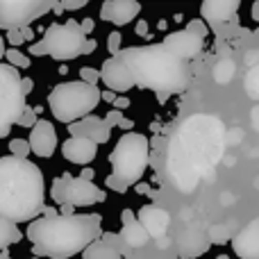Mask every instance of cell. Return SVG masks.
Returning a JSON list of instances; mask_svg holds the SVG:
<instances>
[{
  "instance_id": "cell-32",
  "label": "cell",
  "mask_w": 259,
  "mask_h": 259,
  "mask_svg": "<svg viewBox=\"0 0 259 259\" xmlns=\"http://www.w3.org/2000/svg\"><path fill=\"white\" fill-rule=\"evenodd\" d=\"M80 77H82V82L96 87L100 80V71H96V68H91V66H84V68H80Z\"/></svg>"
},
{
  "instance_id": "cell-6",
  "label": "cell",
  "mask_w": 259,
  "mask_h": 259,
  "mask_svg": "<svg viewBox=\"0 0 259 259\" xmlns=\"http://www.w3.org/2000/svg\"><path fill=\"white\" fill-rule=\"evenodd\" d=\"M84 44L87 36L82 32L80 23L68 18L66 23H53L46 30L44 39L39 44L30 46L27 55H32V57H53L57 62H71V59H77L84 53Z\"/></svg>"
},
{
  "instance_id": "cell-7",
  "label": "cell",
  "mask_w": 259,
  "mask_h": 259,
  "mask_svg": "<svg viewBox=\"0 0 259 259\" xmlns=\"http://www.w3.org/2000/svg\"><path fill=\"white\" fill-rule=\"evenodd\" d=\"M148 155H150V143L148 137L139 132H125L116 141L112 155H109V164H112V175L127 184H137L143 178L148 168Z\"/></svg>"
},
{
  "instance_id": "cell-34",
  "label": "cell",
  "mask_w": 259,
  "mask_h": 259,
  "mask_svg": "<svg viewBox=\"0 0 259 259\" xmlns=\"http://www.w3.org/2000/svg\"><path fill=\"white\" fill-rule=\"evenodd\" d=\"M187 30H189V32H193V34H196V36H200V39H205V36H207V32H209V30H207V25L200 21V18H196V21H191V23H189V25H187Z\"/></svg>"
},
{
  "instance_id": "cell-25",
  "label": "cell",
  "mask_w": 259,
  "mask_h": 259,
  "mask_svg": "<svg viewBox=\"0 0 259 259\" xmlns=\"http://www.w3.org/2000/svg\"><path fill=\"white\" fill-rule=\"evenodd\" d=\"M68 178L71 175H62V178H57L53 182V189H50V193H53V200L57 202V205H66V198H68Z\"/></svg>"
},
{
  "instance_id": "cell-15",
  "label": "cell",
  "mask_w": 259,
  "mask_h": 259,
  "mask_svg": "<svg viewBox=\"0 0 259 259\" xmlns=\"http://www.w3.org/2000/svg\"><path fill=\"white\" fill-rule=\"evenodd\" d=\"M139 14H141V5L134 3V0H107L100 7V18L114 23L118 27L132 23Z\"/></svg>"
},
{
  "instance_id": "cell-51",
  "label": "cell",
  "mask_w": 259,
  "mask_h": 259,
  "mask_svg": "<svg viewBox=\"0 0 259 259\" xmlns=\"http://www.w3.org/2000/svg\"><path fill=\"white\" fill-rule=\"evenodd\" d=\"M0 259H12L9 255H5V252H0Z\"/></svg>"
},
{
  "instance_id": "cell-50",
  "label": "cell",
  "mask_w": 259,
  "mask_h": 259,
  "mask_svg": "<svg viewBox=\"0 0 259 259\" xmlns=\"http://www.w3.org/2000/svg\"><path fill=\"white\" fill-rule=\"evenodd\" d=\"M7 55V48H5V41H3V36H0V57H5Z\"/></svg>"
},
{
  "instance_id": "cell-53",
  "label": "cell",
  "mask_w": 259,
  "mask_h": 259,
  "mask_svg": "<svg viewBox=\"0 0 259 259\" xmlns=\"http://www.w3.org/2000/svg\"><path fill=\"white\" fill-rule=\"evenodd\" d=\"M121 259H123V257H121Z\"/></svg>"
},
{
  "instance_id": "cell-20",
  "label": "cell",
  "mask_w": 259,
  "mask_h": 259,
  "mask_svg": "<svg viewBox=\"0 0 259 259\" xmlns=\"http://www.w3.org/2000/svg\"><path fill=\"white\" fill-rule=\"evenodd\" d=\"M178 246L182 250V257H196L209 248V237H202L200 232H184L178 239Z\"/></svg>"
},
{
  "instance_id": "cell-49",
  "label": "cell",
  "mask_w": 259,
  "mask_h": 259,
  "mask_svg": "<svg viewBox=\"0 0 259 259\" xmlns=\"http://www.w3.org/2000/svg\"><path fill=\"white\" fill-rule=\"evenodd\" d=\"M157 246H159V248H168V246H170V239H168V237L159 239V241H157Z\"/></svg>"
},
{
  "instance_id": "cell-9",
  "label": "cell",
  "mask_w": 259,
  "mask_h": 259,
  "mask_svg": "<svg viewBox=\"0 0 259 259\" xmlns=\"http://www.w3.org/2000/svg\"><path fill=\"white\" fill-rule=\"evenodd\" d=\"M55 7L53 0H0V27L7 32L30 27L34 18Z\"/></svg>"
},
{
  "instance_id": "cell-38",
  "label": "cell",
  "mask_w": 259,
  "mask_h": 259,
  "mask_svg": "<svg viewBox=\"0 0 259 259\" xmlns=\"http://www.w3.org/2000/svg\"><path fill=\"white\" fill-rule=\"evenodd\" d=\"M62 7L66 9V12H75V9H82L87 7V0H75V3H71V0H64Z\"/></svg>"
},
{
  "instance_id": "cell-8",
  "label": "cell",
  "mask_w": 259,
  "mask_h": 259,
  "mask_svg": "<svg viewBox=\"0 0 259 259\" xmlns=\"http://www.w3.org/2000/svg\"><path fill=\"white\" fill-rule=\"evenodd\" d=\"M25 107L23 77L18 68L0 64V139L7 137L12 132V125L21 121Z\"/></svg>"
},
{
  "instance_id": "cell-3",
  "label": "cell",
  "mask_w": 259,
  "mask_h": 259,
  "mask_svg": "<svg viewBox=\"0 0 259 259\" xmlns=\"http://www.w3.org/2000/svg\"><path fill=\"white\" fill-rule=\"evenodd\" d=\"M44 173L30 159H18L14 155L0 157V219L12 223L36 221L46 209Z\"/></svg>"
},
{
  "instance_id": "cell-39",
  "label": "cell",
  "mask_w": 259,
  "mask_h": 259,
  "mask_svg": "<svg viewBox=\"0 0 259 259\" xmlns=\"http://www.w3.org/2000/svg\"><path fill=\"white\" fill-rule=\"evenodd\" d=\"M134 221H139V216L134 214L132 209H123V214H121V223H123V225H130V223H134Z\"/></svg>"
},
{
  "instance_id": "cell-16",
  "label": "cell",
  "mask_w": 259,
  "mask_h": 259,
  "mask_svg": "<svg viewBox=\"0 0 259 259\" xmlns=\"http://www.w3.org/2000/svg\"><path fill=\"white\" fill-rule=\"evenodd\" d=\"M232 250L239 259H259V219L250 221L232 239Z\"/></svg>"
},
{
  "instance_id": "cell-18",
  "label": "cell",
  "mask_w": 259,
  "mask_h": 259,
  "mask_svg": "<svg viewBox=\"0 0 259 259\" xmlns=\"http://www.w3.org/2000/svg\"><path fill=\"white\" fill-rule=\"evenodd\" d=\"M62 155L66 157L71 164H77V166H87L96 159L98 155V143L89 141V139H66L62 143Z\"/></svg>"
},
{
  "instance_id": "cell-47",
  "label": "cell",
  "mask_w": 259,
  "mask_h": 259,
  "mask_svg": "<svg viewBox=\"0 0 259 259\" xmlns=\"http://www.w3.org/2000/svg\"><path fill=\"white\" fill-rule=\"evenodd\" d=\"M94 170H91V168H84V170H82V175H80V178H84V180H89V182H91V180H94Z\"/></svg>"
},
{
  "instance_id": "cell-4",
  "label": "cell",
  "mask_w": 259,
  "mask_h": 259,
  "mask_svg": "<svg viewBox=\"0 0 259 259\" xmlns=\"http://www.w3.org/2000/svg\"><path fill=\"white\" fill-rule=\"evenodd\" d=\"M127 64L137 87L155 91V96L164 103L168 96L187 89L189 71L187 64L170 55L161 44L132 46L118 53Z\"/></svg>"
},
{
  "instance_id": "cell-26",
  "label": "cell",
  "mask_w": 259,
  "mask_h": 259,
  "mask_svg": "<svg viewBox=\"0 0 259 259\" xmlns=\"http://www.w3.org/2000/svg\"><path fill=\"white\" fill-rule=\"evenodd\" d=\"M7 62H9V66H14V68H18V71H25L27 66H30V57H27L25 53H21L18 48H7Z\"/></svg>"
},
{
  "instance_id": "cell-1",
  "label": "cell",
  "mask_w": 259,
  "mask_h": 259,
  "mask_svg": "<svg viewBox=\"0 0 259 259\" xmlns=\"http://www.w3.org/2000/svg\"><path fill=\"white\" fill-rule=\"evenodd\" d=\"M225 150V127L216 116H189L170 137L166 152V173L182 193L196 191L202 180H214L216 164Z\"/></svg>"
},
{
  "instance_id": "cell-12",
  "label": "cell",
  "mask_w": 259,
  "mask_h": 259,
  "mask_svg": "<svg viewBox=\"0 0 259 259\" xmlns=\"http://www.w3.org/2000/svg\"><path fill=\"white\" fill-rule=\"evenodd\" d=\"M107 196L105 191H100L94 182L84 178H68V198L66 205L71 207H87V205H96V202H105Z\"/></svg>"
},
{
  "instance_id": "cell-19",
  "label": "cell",
  "mask_w": 259,
  "mask_h": 259,
  "mask_svg": "<svg viewBox=\"0 0 259 259\" xmlns=\"http://www.w3.org/2000/svg\"><path fill=\"white\" fill-rule=\"evenodd\" d=\"M239 7H241L239 0H207V3H202L200 14L211 27H216L221 23L230 21L239 12Z\"/></svg>"
},
{
  "instance_id": "cell-29",
  "label": "cell",
  "mask_w": 259,
  "mask_h": 259,
  "mask_svg": "<svg viewBox=\"0 0 259 259\" xmlns=\"http://www.w3.org/2000/svg\"><path fill=\"white\" fill-rule=\"evenodd\" d=\"M209 243H216V246H223V243L230 241V230L225 228V225H214V228L209 230Z\"/></svg>"
},
{
  "instance_id": "cell-14",
  "label": "cell",
  "mask_w": 259,
  "mask_h": 259,
  "mask_svg": "<svg viewBox=\"0 0 259 259\" xmlns=\"http://www.w3.org/2000/svg\"><path fill=\"white\" fill-rule=\"evenodd\" d=\"M30 146H32V152L36 157H53L55 150H57V132H55V125L46 118H39L34 127L30 132Z\"/></svg>"
},
{
  "instance_id": "cell-17",
  "label": "cell",
  "mask_w": 259,
  "mask_h": 259,
  "mask_svg": "<svg viewBox=\"0 0 259 259\" xmlns=\"http://www.w3.org/2000/svg\"><path fill=\"white\" fill-rule=\"evenodd\" d=\"M137 216H139V223L146 228V232L150 234V237H155L157 241L166 237V230H168V225H170V216L166 209H161V207H157V205H146L139 209Z\"/></svg>"
},
{
  "instance_id": "cell-45",
  "label": "cell",
  "mask_w": 259,
  "mask_h": 259,
  "mask_svg": "<svg viewBox=\"0 0 259 259\" xmlns=\"http://www.w3.org/2000/svg\"><path fill=\"white\" fill-rule=\"evenodd\" d=\"M137 34L139 36H146L148 34V23L146 21H139L137 23Z\"/></svg>"
},
{
  "instance_id": "cell-46",
  "label": "cell",
  "mask_w": 259,
  "mask_h": 259,
  "mask_svg": "<svg viewBox=\"0 0 259 259\" xmlns=\"http://www.w3.org/2000/svg\"><path fill=\"white\" fill-rule=\"evenodd\" d=\"M96 48H98V44H96L94 39H89V41H87V44H84V53H82V55H89V53H94Z\"/></svg>"
},
{
  "instance_id": "cell-35",
  "label": "cell",
  "mask_w": 259,
  "mask_h": 259,
  "mask_svg": "<svg viewBox=\"0 0 259 259\" xmlns=\"http://www.w3.org/2000/svg\"><path fill=\"white\" fill-rule=\"evenodd\" d=\"M105 184H107L112 191H116V193H125L127 191V184L123 182V180H118L116 175H109V178L105 180Z\"/></svg>"
},
{
  "instance_id": "cell-28",
  "label": "cell",
  "mask_w": 259,
  "mask_h": 259,
  "mask_svg": "<svg viewBox=\"0 0 259 259\" xmlns=\"http://www.w3.org/2000/svg\"><path fill=\"white\" fill-rule=\"evenodd\" d=\"M9 150H12V155L18 157V159H27V155L32 152V146L25 139H12V141H9Z\"/></svg>"
},
{
  "instance_id": "cell-43",
  "label": "cell",
  "mask_w": 259,
  "mask_h": 259,
  "mask_svg": "<svg viewBox=\"0 0 259 259\" xmlns=\"http://www.w3.org/2000/svg\"><path fill=\"white\" fill-rule=\"evenodd\" d=\"M114 107L121 112V109H125V107H130V98H125V96H118V100L114 103Z\"/></svg>"
},
{
  "instance_id": "cell-31",
  "label": "cell",
  "mask_w": 259,
  "mask_h": 259,
  "mask_svg": "<svg viewBox=\"0 0 259 259\" xmlns=\"http://www.w3.org/2000/svg\"><path fill=\"white\" fill-rule=\"evenodd\" d=\"M36 114H39V109L36 107H25V112H23V116H21V121L16 123V125H21V127H34L36 123H39V118H36Z\"/></svg>"
},
{
  "instance_id": "cell-22",
  "label": "cell",
  "mask_w": 259,
  "mask_h": 259,
  "mask_svg": "<svg viewBox=\"0 0 259 259\" xmlns=\"http://www.w3.org/2000/svg\"><path fill=\"white\" fill-rule=\"evenodd\" d=\"M23 239L21 230L16 228V223L7 219H0V248H7L12 243H18Z\"/></svg>"
},
{
  "instance_id": "cell-23",
  "label": "cell",
  "mask_w": 259,
  "mask_h": 259,
  "mask_svg": "<svg viewBox=\"0 0 259 259\" xmlns=\"http://www.w3.org/2000/svg\"><path fill=\"white\" fill-rule=\"evenodd\" d=\"M82 259H121V252H116L114 248H109L105 241H96L84 250Z\"/></svg>"
},
{
  "instance_id": "cell-2",
  "label": "cell",
  "mask_w": 259,
  "mask_h": 259,
  "mask_svg": "<svg viewBox=\"0 0 259 259\" xmlns=\"http://www.w3.org/2000/svg\"><path fill=\"white\" fill-rule=\"evenodd\" d=\"M100 214H73V216H46L27 225V239L39 257L71 259L84 252L91 243L103 237Z\"/></svg>"
},
{
  "instance_id": "cell-41",
  "label": "cell",
  "mask_w": 259,
  "mask_h": 259,
  "mask_svg": "<svg viewBox=\"0 0 259 259\" xmlns=\"http://www.w3.org/2000/svg\"><path fill=\"white\" fill-rule=\"evenodd\" d=\"M80 27H82V32H84V36H87V34H89V32H94V27H96L94 18H82Z\"/></svg>"
},
{
  "instance_id": "cell-33",
  "label": "cell",
  "mask_w": 259,
  "mask_h": 259,
  "mask_svg": "<svg viewBox=\"0 0 259 259\" xmlns=\"http://www.w3.org/2000/svg\"><path fill=\"white\" fill-rule=\"evenodd\" d=\"M103 241L107 243L109 248H114V250H116V252H121L123 243H125V241H123V237H121V234H114V232H105V234H103Z\"/></svg>"
},
{
  "instance_id": "cell-27",
  "label": "cell",
  "mask_w": 259,
  "mask_h": 259,
  "mask_svg": "<svg viewBox=\"0 0 259 259\" xmlns=\"http://www.w3.org/2000/svg\"><path fill=\"white\" fill-rule=\"evenodd\" d=\"M246 94L252 100H259V66L250 68V73L246 75Z\"/></svg>"
},
{
  "instance_id": "cell-52",
  "label": "cell",
  "mask_w": 259,
  "mask_h": 259,
  "mask_svg": "<svg viewBox=\"0 0 259 259\" xmlns=\"http://www.w3.org/2000/svg\"><path fill=\"white\" fill-rule=\"evenodd\" d=\"M216 259H230V255H219Z\"/></svg>"
},
{
  "instance_id": "cell-44",
  "label": "cell",
  "mask_w": 259,
  "mask_h": 259,
  "mask_svg": "<svg viewBox=\"0 0 259 259\" xmlns=\"http://www.w3.org/2000/svg\"><path fill=\"white\" fill-rule=\"evenodd\" d=\"M32 89H34V82L30 80V77H23V94H32Z\"/></svg>"
},
{
  "instance_id": "cell-11",
  "label": "cell",
  "mask_w": 259,
  "mask_h": 259,
  "mask_svg": "<svg viewBox=\"0 0 259 259\" xmlns=\"http://www.w3.org/2000/svg\"><path fill=\"white\" fill-rule=\"evenodd\" d=\"M161 46H164L170 55H175L178 59L187 62V59H193V57H198V55L202 53L205 39L196 36L193 32H189V30H178V32L166 34L164 41H161Z\"/></svg>"
},
{
  "instance_id": "cell-24",
  "label": "cell",
  "mask_w": 259,
  "mask_h": 259,
  "mask_svg": "<svg viewBox=\"0 0 259 259\" xmlns=\"http://www.w3.org/2000/svg\"><path fill=\"white\" fill-rule=\"evenodd\" d=\"M214 80L219 82V84H228V82H232V77H234V73H237V64L232 62V59H221L219 64L214 66Z\"/></svg>"
},
{
  "instance_id": "cell-37",
  "label": "cell",
  "mask_w": 259,
  "mask_h": 259,
  "mask_svg": "<svg viewBox=\"0 0 259 259\" xmlns=\"http://www.w3.org/2000/svg\"><path fill=\"white\" fill-rule=\"evenodd\" d=\"M7 41L12 44V48H18L25 41V34H23V30H12V32H7Z\"/></svg>"
},
{
  "instance_id": "cell-10",
  "label": "cell",
  "mask_w": 259,
  "mask_h": 259,
  "mask_svg": "<svg viewBox=\"0 0 259 259\" xmlns=\"http://www.w3.org/2000/svg\"><path fill=\"white\" fill-rule=\"evenodd\" d=\"M100 80L105 82V87H107V89L116 91L118 96H123L125 91L132 89V87H137V82H134L132 73H130L127 64L123 62L121 55L105 59L103 68H100Z\"/></svg>"
},
{
  "instance_id": "cell-13",
  "label": "cell",
  "mask_w": 259,
  "mask_h": 259,
  "mask_svg": "<svg viewBox=\"0 0 259 259\" xmlns=\"http://www.w3.org/2000/svg\"><path fill=\"white\" fill-rule=\"evenodd\" d=\"M68 134L75 139H89V141L100 146V143L109 141V137H112V125H109L105 118L91 114V116L82 118V121L71 123V125H68Z\"/></svg>"
},
{
  "instance_id": "cell-42",
  "label": "cell",
  "mask_w": 259,
  "mask_h": 259,
  "mask_svg": "<svg viewBox=\"0 0 259 259\" xmlns=\"http://www.w3.org/2000/svg\"><path fill=\"white\" fill-rule=\"evenodd\" d=\"M103 100H105V103H116V100H118V94H116V91H112V89H107V91H103Z\"/></svg>"
},
{
  "instance_id": "cell-36",
  "label": "cell",
  "mask_w": 259,
  "mask_h": 259,
  "mask_svg": "<svg viewBox=\"0 0 259 259\" xmlns=\"http://www.w3.org/2000/svg\"><path fill=\"white\" fill-rule=\"evenodd\" d=\"M121 41H123V36H121V32H112L109 34V44H107V48H109V53L116 57L118 53H121Z\"/></svg>"
},
{
  "instance_id": "cell-40",
  "label": "cell",
  "mask_w": 259,
  "mask_h": 259,
  "mask_svg": "<svg viewBox=\"0 0 259 259\" xmlns=\"http://www.w3.org/2000/svg\"><path fill=\"white\" fill-rule=\"evenodd\" d=\"M246 64L248 66H259V50H248V55H246Z\"/></svg>"
},
{
  "instance_id": "cell-30",
  "label": "cell",
  "mask_w": 259,
  "mask_h": 259,
  "mask_svg": "<svg viewBox=\"0 0 259 259\" xmlns=\"http://www.w3.org/2000/svg\"><path fill=\"white\" fill-rule=\"evenodd\" d=\"M105 121H107L112 127H114V125H118V127H123V130L134 127V121H130V118H125L121 112H118V109H112V112H109L107 116H105Z\"/></svg>"
},
{
  "instance_id": "cell-48",
  "label": "cell",
  "mask_w": 259,
  "mask_h": 259,
  "mask_svg": "<svg viewBox=\"0 0 259 259\" xmlns=\"http://www.w3.org/2000/svg\"><path fill=\"white\" fill-rule=\"evenodd\" d=\"M252 21L259 23V0H257L255 5H252Z\"/></svg>"
},
{
  "instance_id": "cell-21",
  "label": "cell",
  "mask_w": 259,
  "mask_h": 259,
  "mask_svg": "<svg viewBox=\"0 0 259 259\" xmlns=\"http://www.w3.org/2000/svg\"><path fill=\"white\" fill-rule=\"evenodd\" d=\"M121 237H123V241H125V246H130V248H143L150 241V234L146 232V228H143L139 221H134V223H130V225H123Z\"/></svg>"
},
{
  "instance_id": "cell-5",
  "label": "cell",
  "mask_w": 259,
  "mask_h": 259,
  "mask_svg": "<svg viewBox=\"0 0 259 259\" xmlns=\"http://www.w3.org/2000/svg\"><path fill=\"white\" fill-rule=\"evenodd\" d=\"M103 100V91L98 87H91L87 82H62L48 96L50 112L62 123H77L82 118L91 116V109Z\"/></svg>"
}]
</instances>
